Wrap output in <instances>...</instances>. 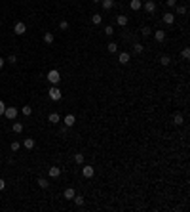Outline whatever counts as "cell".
Masks as SVG:
<instances>
[{
  "instance_id": "d6986e66",
  "label": "cell",
  "mask_w": 190,
  "mask_h": 212,
  "mask_svg": "<svg viewBox=\"0 0 190 212\" xmlns=\"http://www.w3.org/2000/svg\"><path fill=\"white\" fill-rule=\"evenodd\" d=\"M44 42L46 44H53V32H46L44 35Z\"/></svg>"
},
{
  "instance_id": "83f0119b",
  "label": "cell",
  "mask_w": 190,
  "mask_h": 212,
  "mask_svg": "<svg viewBox=\"0 0 190 212\" xmlns=\"http://www.w3.org/2000/svg\"><path fill=\"white\" fill-rule=\"evenodd\" d=\"M68 27H70L68 21H61V23H59V29H61V31H68Z\"/></svg>"
},
{
  "instance_id": "484cf974",
  "label": "cell",
  "mask_w": 190,
  "mask_h": 212,
  "mask_svg": "<svg viewBox=\"0 0 190 212\" xmlns=\"http://www.w3.org/2000/svg\"><path fill=\"white\" fill-rule=\"evenodd\" d=\"M74 203H76L78 206H82V204H84V197H82V195H74Z\"/></svg>"
},
{
  "instance_id": "4dcf8cb0",
  "label": "cell",
  "mask_w": 190,
  "mask_h": 212,
  "mask_svg": "<svg viewBox=\"0 0 190 212\" xmlns=\"http://www.w3.org/2000/svg\"><path fill=\"white\" fill-rule=\"evenodd\" d=\"M177 14H179V15H185L186 14V6H177Z\"/></svg>"
},
{
  "instance_id": "e575fe53",
  "label": "cell",
  "mask_w": 190,
  "mask_h": 212,
  "mask_svg": "<svg viewBox=\"0 0 190 212\" xmlns=\"http://www.w3.org/2000/svg\"><path fill=\"white\" fill-rule=\"evenodd\" d=\"M6 61H10V63H15V61H17V55H14V54H12V55H10V57H8Z\"/></svg>"
},
{
  "instance_id": "836d02e7",
  "label": "cell",
  "mask_w": 190,
  "mask_h": 212,
  "mask_svg": "<svg viewBox=\"0 0 190 212\" xmlns=\"http://www.w3.org/2000/svg\"><path fill=\"white\" fill-rule=\"evenodd\" d=\"M19 147H21L19 142H12V151H19Z\"/></svg>"
},
{
  "instance_id": "277c9868",
  "label": "cell",
  "mask_w": 190,
  "mask_h": 212,
  "mask_svg": "<svg viewBox=\"0 0 190 212\" xmlns=\"http://www.w3.org/2000/svg\"><path fill=\"white\" fill-rule=\"evenodd\" d=\"M143 6H145V10H146V14H148V15H152L154 12H156V2H154V0H146Z\"/></svg>"
},
{
  "instance_id": "5bb4252c",
  "label": "cell",
  "mask_w": 190,
  "mask_h": 212,
  "mask_svg": "<svg viewBox=\"0 0 190 212\" xmlns=\"http://www.w3.org/2000/svg\"><path fill=\"white\" fill-rule=\"evenodd\" d=\"M103 4V10H112L114 8V0H101Z\"/></svg>"
},
{
  "instance_id": "3957f363",
  "label": "cell",
  "mask_w": 190,
  "mask_h": 212,
  "mask_svg": "<svg viewBox=\"0 0 190 212\" xmlns=\"http://www.w3.org/2000/svg\"><path fill=\"white\" fill-rule=\"evenodd\" d=\"M17 113H19V111L15 109V107H6V109H4V117H6V119H10V120H14L15 117H17Z\"/></svg>"
},
{
  "instance_id": "9a60e30c",
  "label": "cell",
  "mask_w": 190,
  "mask_h": 212,
  "mask_svg": "<svg viewBox=\"0 0 190 212\" xmlns=\"http://www.w3.org/2000/svg\"><path fill=\"white\" fill-rule=\"evenodd\" d=\"M154 38H156L158 42H163L165 40V31H156L154 32Z\"/></svg>"
},
{
  "instance_id": "9c48e42d",
  "label": "cell",
  "mask_w": 190,
  "mask_h": 212,
  "mask_svg": "<svg viewBox=\"0 0 190 212\" xmlns=\"http://www.w3.org/2000/svg\"><path fill=\"white\" fill-rule=\"evenodd\" d=\"M65 199H68V201H72V199H74V195H76V191H74V189L72 187H67V189H65Z\"/></svg>"
},
{
  "instance_id": "52a82bcc",
  "label": "cell",
  "mask_w": 190,
  "mask_h": 212,
  "mask_svg": "<svg viewBox=\"0 0 190 212\" xmlns=\"http://www.w3.org/2000/svg\"><path fill=\"white\" fill-rule=\"evenodd\" d=\"M34 145H36V142H34L32 138H25V142H23V147L29 149V151H31V149H34Z\"/></svg>"
},
{
  "instance_id": "30bf717a",
  "label": "cell",
  "mask_w": 190,
  "mask_h": 212,
  "mask_svg": "<svg viewBox=\"0 0 190 212\" xmlns=\"http://www.w3.org/2000/svg\"><path fill=\"white\" fill-rule=\"evenodd\" d=\"M48 120H50L51 124H57V122H61V117H59V113H50Z\"/></svg>"
},
{
  "instance_id": "1f68e13d",
  "label": "cell",
  "mask_w": 190,
  "mask_h": 212,
  "mask_svg": "<svg viewBox=\"0 0 190 212\" xmlns=\"http://www.w3.org/2000/svg\"><path fill=\"white\" fill-rule=\"evenodd\" d=\"M181 55H182V59H188V57H190V50H188V48H185V50L181 52Z\"/></svg>"
},
{
  "instance_id": "74e56055",
  "label": "cell",
  "mask_w": 190,
  "mask_h": 212,
  "mask_svg": "<svg viewBox=\"0 0 190 212\" xmlns=\"http://www.w3.org/2000/svg\"><path fill=\"white\" fill-rule=\"evenodd\" d=\"M4 187H6V182L2 180V178H0V191H2V189H4Z\"/></svg>"
},
{
  "instance_id": "60d3db41",
  "label": "cell",
  "mask_w": 190,
  "mask_h": 212,
  "mask_svg": "<svg viewBox=\"0 0 190 212\" xmlns=\"http://www.w3.org/2000/svg\"><path fill=\"white\" fill-rule=\"evenodd\" d=\"M0 25H2V19H0Z\"/></svg>"
},
{
  "instance_id": "8d00e7d4",
  "label": "cell",
  "mask_w": 190,
  "mask_h": 212,
  "mask_svg": "<svg viewBox=\"0 0 190 212\" xmlns=\"http://www.w3.org/2000/svg\"><path fill=\"white\" fill-rule=\"evenodd\" d=\"M165 2H167V6H169V8H173V6H175V4H177L175 0H165Z\"/></svg>"
},
{
  "instance_id": "7c38bea8",
  "label": "cell",
  "mask_w": 190,
  "mask_h": 212,
  "mask_svg": "<svg viewBox=\"0 0 190 212\" xmlns=\"http://www.w3.org/2000/svg\"><path fill=\"white\" fill-rule=\"evenodd\" d=\"M173 21H175V15L173 14H163V23H167V25H173Z\"/></svg>"
},
{
  "instance_id": "ffe728a7",
  "label": "cell",
  "mask_w": 190,
  "mask_h": 212,
  "mask_svg": "<svg viewBox=\"0 0 190 212\" xmlns=\"http://www.w3.org/2000/svg\"><path fill=\"white\" fill-rule=\"evenodd\" d=\"M143 50H145V46H143L141 42H137V44H133V52H135V54H143Z\"/></svg>"
},
{
  "instance_id": "d590c367",
  "label": "cell",
  "mask_w": 190,
  "mask_h": 212,
  "mask_svg": "<svg viewBox=\"0 0 190 212\" xmlns=\"http://www.w3.org/2000/svg\"><path fill=\"white\" fill-rule=\"evenodd\" d=\"M4 109H6V105H4V102L0 99V115H4Z\"/></svg>"
},
{
  "instance_id": "4316f807",
  "label": "cell",
  "mask_w": 190,
  "mask_h": 212,
  "mask_svg": "<svg viewBox=\"0 0 190 212\" xmlns=\"http://www.w3.org/2000/svg\"><path fill=\"white\" fill-rule=\"evenodd\" d=\"M107 48H109V52H112V54H114V52L118 50V44H116V42H109V46H107Z\"/></svg>"
},
{
  "instance_id": "f546056e",
  "label": "cell",
  "mask_w": 190,
  "mask_h": 212,
  "mask_svg": "<svg viewBox=\"0 0 190 212\" xmlns=\"http://www.w3.org/2000/svg\"><path fill=\"white\" fill-rule=\"evenodd\" d=\"M38 185H40L42 189H46V187H48V185H50V184H48V180H44V178H40V180H38Z\"/></svg>"
},
{
  "instance_id": "2e32d148",
  "label": "cell",
  "mask_w": 190,
  "mask_h": 212,
  "mask_svg": "<svg viewBox=\"0 0 190 212\" xmlns=\"http://www.w3.org/2000/svg\"><path fill=\"white\" fill-rule=\"evenodd\" d=\"M48 174H50L51 178H57V176L61 174V168H57V166H51L50 170H48Z\"/></svg>"
},
{
  "instance_id": "d6a6232c",
  "label": "cell",
  "mask_w": 190,
  "mask_h": 212,
  "mask_svg": "<svg viewBox=\"0 0 190 212\" xmlns=\"http://www.w3.org/2000/svg\"><path fill=\"white\" fill-rule=\"evenodd\" d=\"M105 35H107V37H112V35H114V29L112 27H105Z\"/></svg>"
},
{
  "instance_id": "7a4b0ae2",
  "label": "cell",
  "mask_w": 190,
  "mask_h": 212,
  "mask_svg": "<svg viewBox=\"0 0 190 212\" xmlns=\"http://www.w3.org/2000/svg\"><path fill=\"white\" fill-rule=\"evenodd\" d=\"M48 80H50L51 84H59V80H61V75H59L57 69H51L50 73H48Z\"/></svg>"
},
{
  "instance_id": "8fae6325",
  "label": "cell",
  "mask_w": 190,
  "mask_h": 212,
  "mask_svg": "<svg viewBox=\"0 0 190 212\" xmlns=\"http://www.w3.org/2000/svg\"><path fill=\"white\" fill-rule=\"evenodd\" d=\"M129 8H131L133 12H137V10L143 8V2H141V0H131V2H129Z\"/></svg>"
},
{
  "instance_id": "6da1fadb",
  "label": "cell",
  "mask_w": 190,
  "mask_h": 212,
  "mask_svg": "<svg viewBox=\"0 0 190 212\" xmlns=\"http://www.w3.org/2000/svg\"><path fill=\"white\" fill-rule=\"evenodd\" d=\"M48 96H50V99H53V102H59V99L63 97V94H61V90H59L57 86H51L50 92H48Z\"/></svg>"
},
{
  "instance_id": "ba28073f",
  "label": "cell",
  "mask_w": 190,
  "mask_h": 212,
  "mask_svg": "<svg viewBox=\"0 0 190 212\" xmlns=\"http://www.w3.org/2000/svg\"><path fill=\"white\" fill-rule=\"evenodd\" d=\"M129 59H131V55L127 54V52H122V54H120V57H118V61H120V63H122V65L129 63Z\"/></svg>"
},
{
  "instance_id": "f35d334b",
  "label": "cell",
  "mask_w": 190,
  "mask_h": 212,
  "mask_svg": "<svg viewBox=\"0 0 190 212\" xmlns=\"http://www.w3.org/2000/svg\"><path fill=\"white\" fill-rule=\"evenodd\" d=\"M4 63H6V59H4V57H0V69L4 67Z\"/></svg>"
},
{
  "instance_id": "ab89813d",
  "label": "cell",
  "mask_w": 190,
  "mask_h": 212,
  "mask_svg": "<svg viewBox=\"0 0 190 212\" xmlns=\"http://www.w3.org/2000/svg\"><path fill=\"white\" fill-rule=\"evenodd\" d=\"M93 2H95V4H101V0H93Z\"/></svg>"
},
{
  "instance_id": "ac0fdd59",
  "label": "cell",
  "mask_w": 190,
  "mask_h": 212,
  "mask_svg": "<svg viewBox=\"0 0 190 212\" xmlns=\"http://www.w3.org/2000/svg\"><path fill=\"white\" fill-rule=\"evenodd\" d=\"M118 25H120V27H126L127 25V15H118Z\"/></svg>"
},
{
  "instance_id": "8992f818",
  "label": "cell",
  "mask_w": 190,
  "mask_h": 212,
  "mask_svg": "<svg viewBox=\"0 0 190 212\" xmlns=\"http://www.w3.org/2000/svg\"><path fill=\"white\" fill-rule=\"evenodd\" d=\"M82 174H84V178H91V176L95 174V170H93V166H84V168H82Z\"/></svg>"
},
{
  "instance_id": "44dd1931",
  "label": "cell",
  "mask_w": 190,
  "mask_h": 212,
  "mask_svg": "<svg viewBox=\"0 0 190 212\" xmlns=\"http://www.w3.org/2000/svg\"><path fill=\"white\" fill-rule=\"evenodd\" d=\"M173 120H175V124H177V126H181L182 122H185V119H182V115H181V113H177V115L173 117Z\"/></svg>"
},
{
  "instance_id": "7402d4cb",
  "label": "cell",
  "mask_w": 190,
  "mask_h": 212,
  "mask_svg": "<svg viewBox=\"0 0 190 212\" xmlns=\"http://www.w3.org/2000/svg\"><path fill=\"white\" fill-rule=\"evenodd\" d=\"M141 35H143V37H145V38H148L150 35H152V31H150L148 27H143V29H141Z\"/></svg>"
},
{
  "instance_id": "f1b7e54d",
  "label": "cell",
  "mask_w": 190,
  "mask_h": 212,
  "mask_svg": "<svg viewBox=\"0 0 190 212\" xmlns=\"http://www.w3.org/2000/svg\"><path fill=\"white\" fill-rule=\"evenodd\" d=\"M160 63H162V65H169V63H171V59H169V55H162V59H160Z\"/></svg>"
},
{
  "instance_id": "4fadbf2b",
  "label": "cell",
  "mask_w": 190,
  "mask_h": 212,
  "mask_svg": "<svg viewBox=\"0 0 190 212\" xmlns=\"http://www.w3.org/2000/svg\"><path fill=\"white\" fill-rule=\"evenodd\" d=\"M74 122H76V117L74 115H67L65 117V126H72Z\"/></svg>"
},
{
  "instance_id": "5b68a950",
  "label": "cell",
  "mask_w": 190,
  "mask_h": 212,
  "mask_svg": "<svg viewBox=\"0 0 190 212\" xmlns=\"http://www.w3.org/2000/svg\"><path fill=\"white\" fill-rule=\"evenodd\" d=\"M14 32H15V35H25V32H27V25L23 23V21L15 23V27H14Z\"/></svg>"
},
{
  "instance_id": "cb8c5ba5",
  "label": "cell",
  "mask_w": 190,
  "mask_h": 212,
  "mask_svg": "<svg viewBox=\"0 0 190 212\" xmlns=\"http://www.w3.org/2000/svg\"><path fill=\"white\" fill-rule=\"evenodd\" d=\"M91 21H93L95 25H99L101 21H103V17H101V14H93V17H91Z\"/></svg>"
},
{
  "instance_id": "e0dca14e",
  "label": "cell",
  "mask_w": 190,
  "mask_h": 212,
  "mask_svg": "<svg viewBox=\"0 0 190 212\" xmlns=\"http://www.w3.org/2000/svg\"><path fill=\"white\" fill-rule=\"evenodd\" d=\"M12 130H14L15 134H21L23 132V124L21 122H14V124H12Z\"/></svg>"
},
{
  "instance_id": "d4e9b609",
  "label": "cell",
  "mask_w": 190,
  "mask_h": 212,
  "mask_svg": "<svg viewBox=\"0 0 190 212\" xmlns=\"http://www.w3.org/2000/svg\"><path fill=\"white\" fill-rule=\"evenodd\" d=\"M74 162H76V164H82V162H84V155H82V153H76V155H74Z\"/></svg>"
},
{
  "instance_id": "603a6c76",
  "label": "cell",
  "mask_w": 190,
  "mask_h": 212,
  "mask_svg": "<svg viewBox=\"0 0 190 212\" xmlns=\"http://www.w3.org/2000/svg\"><path fill=\"white\" fill-rule=\"evenodd\" d=\"M21 113H23V115H25V117H29V115H31V113H32V107H29V105L21 107Z\"/></svg>"
}]
</instances>
